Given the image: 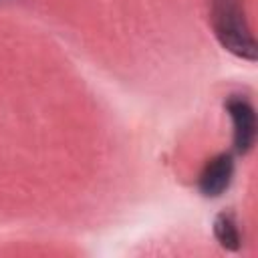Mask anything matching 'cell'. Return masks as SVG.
Returning <instances> with one entry per match:
<instances>
[{
    "instance_id": "3",
    "label": "cell",
    "mask_w": 258,
    "mask_h": 258,
    "mask_svg": "<svg viewBox=\"0 0 258 258\" xmlns=\"http://www.w3.org/2000/svg\"><path fill=\"white\" fill-rule=\"evenodd\" d=\"M232 177H234V157L230 153H220L204 165L198 177V187L206 198H218L230 187Z\"/></svg>"
},
{
    "instance_id": "4",
    "label": "cell",
    "mask_w": 258,
    "mask_h": 258,
    "mask_svg": "<svg viewBox=\"0 0 258 258\" xmlns=\"http://www.w3.org/2000/svg\"><path fill=\"white\" fill-rule=\"evenodd\" d=\"M214 236L220 242V246L226 248V250H238L240 244H242L236 218L230 212H222V214L216 216V220H214Z\"/></svg>"
},
{
    "instance_id": "1",
    "label": "cell",
    "mask_w": 258,
    "mask_h": 258,
    "mask_svg": "<svg viewBox=\"0 0 258 258\" xmlns=\"http://www.w3.org/2000/svg\"><path fill=\"white\" fill-rule=\"evenodd\" d=\"M210 22L218 42L244 60H256V40L240 0H212Z\"/></svg>"
},
{
    "instance_id": "2",
    "label": "cell",
    "mask_w": 258,
    "mask_h": 258,
    "mask_svg": "<svg viewBox=\"0 0 258 258\" xmlns=\"http://www.w3.org/2000/svg\"><path fill=\"white\" fill-rule=\"evenodd\" d=\"M226 111L234 125V149L236 153H248L256 141V113L248 99L232 95L226 101Z\"/></svg>"
}]
</instances>
